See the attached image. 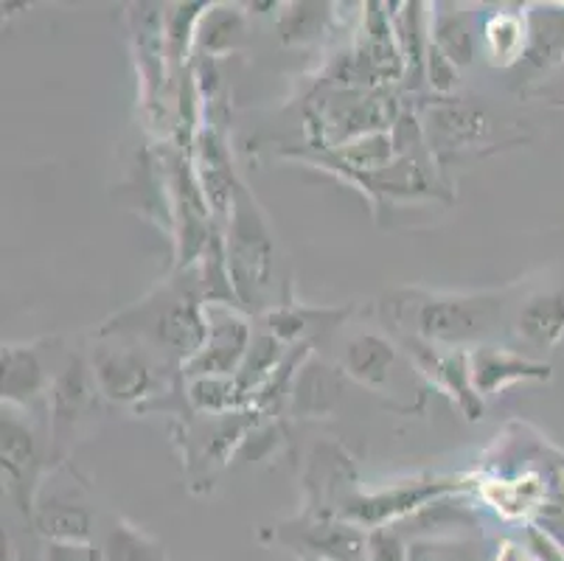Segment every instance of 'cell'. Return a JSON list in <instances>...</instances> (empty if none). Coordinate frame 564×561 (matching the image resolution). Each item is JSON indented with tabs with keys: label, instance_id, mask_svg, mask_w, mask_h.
I'll list each match as a JSON object with an SVG mask.
<instances>
[{
	"label": "cell",
	"instance_id": "obj_1",
	"mask_svg": "<svg viewBox=\"0 0 564 561\" xmlns=\"http://www.w3.org/2000/svg\"><path fill=\"white\" fill-rule=\"evenodd\" d=\"M500 292H475V295H444V292L404 290L388 298L384 312L391 315L408 337L424 339L430 346H486L502 321Z\"/></svg>",
	"mask_w": 564,
	"mask_h": 561
},
{
	"label": "cell",
	"instance_id": "obj_2",
	"mask_svg": "<svg viewBox=\"0 0 564 561\" xmlns=\"http://www.w3.org/2000/svg\"><path fill=\"white\" fill-rule=\"evenodd\" d=\"M143 334L169 354L181 357L183 365L199 354L208 337L205 321V298L197 292V284H169L152 292L138 306L127 309L124 315L107 323L101 334Z\"/></svg>",
	"mask_w": 564,
	"mask_h": 561
},
{
	"label": "cell",
	"instance_id": "obj_3",
	"mask_svg": "<svg viewBox=\"0 0 564 561\" xmlns=\"http://www.w3.org/2000/svg\"><path fill=\"white\" fill-rule=\"evenodd\" d=\"M230 236H228V278H234V290L242 301H250L259 290L270 284L273 272V241L267 236L264 223L253 199L245 188L234 192L230 205Z\"/></svg>",
	"mask_w": 564,
	"mask_h": 561
},
{
	"label": "cell",
	"instance_id": "obj_4",
	"mask_svg": "<svg viewBox=\"0 0 564 561\" xmlns=\"http://www.w3.org/2000/svg\"><path fill=\"white\" fill-rule=\"evenodd\" d=\"M205 321H208V337L197 357L183 365L186 377H236V370L242 368L245 354L253 343L248 317L223 301L205 303Z\"/></svg>",
	"mask_w": 564,
	"mask_h": 561
},
{
	"label": "cell",
	"instance_id": "obj_5",
	"mask_svg": "<svg viewBox=\"0 0 564 561\" xmlns=\"http://www.w3.org/2000/svg\"><path fill=\"white\" fill-rule=\"evenodd\" d=\"M99 385H96L94 368L82 357H68L65 365L54 374L48 390V413H51V439L54 450L59 452L74 439L79 421L94 408Z\"/></svg>",
	"mask_w": 564,
	"mask_h": 561
},
{
	"label": "cell",
	"instance_id": "obj_6",
	"mask_svg": "<svg viewBox=\"0 0 564 561\" xmlns=\"http://www.w3.org/2000/svg\"><path fill=\"white\" fill-rule=\"evenodd\" d=\"M94 377L99 393L116 404H135L155 390V368L150 357L135 348L101 346L94 352Z\"/></svg>",
	"mask_w": 564,
	"mask_h": 561
},
{
	"label": "cell",
	"instance_id": "obj_7",
	"mask_svg": "<svg viewBox=\"0 0 564 561\" xmlns=\"http://www.w3.org/2000/svg\"><path fill=\"white\" fill-rule=\"evenodd\" d=\"M455 483L433 481V483H413V486H399L391 492L379 494H366V497H357V500L348 503L343 508V519L357 528H384L388 522L399 517H408L415 508L427 506L435 497H444L447 492H455Z\"/></svg>",
	"mask_w": 564,
	"mask_h": 561
},
{
	"label": "cell",
	"instance_id": "obj_8",
	"mask_svg": "<svg viewBox=\"0 0 564 561\" xmlns=\"http://www.w3.org/2000/svg\"><path fill=\"white\" fill-rule=\"evenodd\" d=\"M471 385L478 396H495L517 382H547L551 368L500 346H478L469 352Z\"/></svg>",
	"mask_w": 564,
	"mask_h": 561
},
{
	"label": "cell",
	"instance_id": "obj_9",
	"mask_svg": "<svg viewBox=\"0 0 564 561\" xmlns=\"http://www.w3.org/2000/svg\"><path fill=\"white\" fill-rule=\"evenodd\" d=\"M3 441H0V461H3V477L18 497L20 511L34 514L37 503L32 500V488L37 481V444L32 430L12 413H3Z\"/></svg>",
	"mask_w": 564,
	"mask_h": 561
},
{
	"label": "cell",
	"instance_id": "obj_10",
	"mask_svg": "<svg viewBox=\"0 0 564 561\" xmlns=\"http://www.w3.org/2000/svg\"><path fill=\"white\" fill-rule=\"evenodd\" d=\"M0 370V396L7 404H32L37 396L48 393L54 382L43 357L32 346H3Z\"/></svg>",
	"mask_w": 564,
	"mask_h": 561
},
{
	"label": "cell",
	"instance_id": "obj_11",
	"mask_svg": "<svg viewBox=\"0 0 564 561\" xmlns=\"http://www.w3.org/2000/svg\"><path fill=\"white\" fill-rule=\"evenodd\" d=\"M393 363H397V348L391 339L379 337V334H357L354 339H348L346 352H343V370L373 390L388 385Z\"/></svg>",
	"mask_w": 564,
	"mask_h": 561
},
{
	"label": "cell",
	"instance_id": "obj_12",
	"mask_svg": "<svg viewBox=\"0 0 564 561\" xmlns=\"http://www.w3.org/2000/svg\"><path fill=\"white\" fill-rule=\"evenodd\" d=\"M517 332L528 346L551 352L564 337V292H540L525 301L517 315Z\"/></svg>",
	"mask_w": 564,
	"mask_h": 561
},
{
	"label": "cell",
	"instance_id": "obj_13",
	"mask_svg": "<svg viewBox=\"0 0 564 561\" xmlns=\"http://www.w3.org/2000/svg\"><path fill=\"white\" fill-rule=\"evenodd\" d=\"M340 399V377L326 363H304L292 385V408L301 416H326Z\"/></svg>",
	"mask_w": 564,
	"mask_h": 561
},
{
	"label": "cell",
	"instance_id": "obj_14",
	"mask_svg": "<svg viewBox=\"0 0 564 561\" xmlns=\"http://www.w3.org/2000/svg\"><path fill=\"white\" fill-rule=\"evenodd\" d=\"M34 525L48 542H90L94 533V514L82 503L43 500L34 506Z\"/></svg>",
	"mask_w": 564,
	"mask_h": 561
},
{
	"label": "cell",
	"instance_id": "obj_15",
	"mask_svg": "<svg viewBox=\"0 0 564 561\" xmlns=\"http://www.w3.org/2000/svg\"><path fill=\"white\" fill-rule=\"evenodd\" d=\"M522 60L533 71H551L564 62V12L536 9L528 12V48Z\"/></svg>",
	"mask_w": 564,
	"mask_h": 561
},
{
	"label": "cell",
	"instance_id": "obj_16",
	"mask_svg": "<svg viewBox=\"0 0 564 561\" xmlns=\"http://www.w3.org/2000/svg\"><path fill=\"white\" fill-rule=\"evenodd\" d=\"M348 309H310V306H299V303H286V306L275 309L270 315L264 317V332H270L273 337H279L281 343H306L304 337L315 332H326V328L337 326L340 321H346Z\"/></svg>",
	"mask_w": 564,
	"mask_h": 561
},
{
	"label": "cell",
	"instance_id": "obj_17",
	"mask_svg": "<svg viewBox=\"0 0 564 561\" xmlns=\"http://www.w3.org/2000/svg\"><path fill=\"white\" fill-rule=\"evenodd\" d=\"M430 132L444 147H469L489 132V121L484 110L466 101H444L430 110Z\"/></svg>",
	"mask_w": 564,
	"mask_h": 561
},
{
	"label": "cell",
	"instance_id": "obj_18",
	"mask_svg": "<svg viewBox=\"0 0 564 561\" xmlns=\"http://www.w3.org/2000/svg\"><path fill=\"white\" fill-rule=\"evenodd\" d=\"M484 45L491 65L511 68L525 56L528 48V14L495 12L484 25Z\"/></svg>",
	"mask_w": 564,
	"mask_h": 561
},
{
	"label": "cell",
	"instance_id": "obj_19",
	"mask_svg": "<svg viewBox=\"0 0 564 561\" xmlns=\"http://www.w3.org/2000/svg\"><path fill=\"white\" fill-rule=\"evenodd\" d=\"M281 346L284 343L279 337H273L270 332L256 334L253 343H250L242 368L236 370V382L250 396V401H253V393H259L270 382V377L279 370V365L284 363L286 352Z\"/></svg>",
	"mask_w": 564,
	"mask_h": 561
},
{
	"label": "cell",
	"instance_id": "obj_20",
	"mask_svg": "<svg viewBox=\"0 0 564 561\" xmlns=\"http://www.w3.org/2000/svg\"><path fill=\"white\" fill-rule=\"evenodd\" d=\"M427 40L449 62H455L458 68L469 65L475 60V48H478V43H475V29L466 20V14L460 12H435Z\"/></svg>",
	"mask_w": 564,
	"mask_h": 561
},
{
	"label": "cell",
	"instance_id": "obj_21",
	"mask_svg": "<svg viewBox=\"0 0 564 561\" xmlns=\"http://www.w3.org/2000/svg\"><path fill=\"white\" fill-rule=\"evenodd\" d=\"M484 500L495 506L502 517L520 519L545 500V483L536 475H525L520 481H497L484 488Z\"/></svg>",
	"mask_w": 564,
	"mask_h": 561
},
{
	"label": "cell",
	"instance_id": "obj_22",
	"mask_svg": "<svg viewBox=\"0 0 564 561\" xmlns=\"http://www.w3.org/2000/svg\"><path fill=\"white\" fill-rule=\"evenodd\" d=\"M105 561H169V555L163 544L141 528L116 522L105 539Z\"/></svg>",
	"mask_w": 564,
	"mask_h": 561
},
{
	"label": "cell",
	"instance_id": "obj_23",
	"mask_svg": "<svg viewBox=\"0 0 564 561\" xmlns=\"http://www.w3.org/2000/svg\"><path fill=\"white\" fill-rule=\"evenodd\" d=\"M188 399L205 413H230L242 408L250 396L239 388L236 377H197L188 385Z\"/></svg>",
	"mask_w": 564,
	"mask_h": 561
},
{
	"label": "cell",
	"instance_id": "obj_24",
	"mask_svg": "<svg viewBox=\"0 0 564 561\" xmlns=\"http://www.w3.org/2000/svg\"><path fill=\"white\" fill-rule=\"evenodd\" d=\"M329 3H290L279 18V34L290 45H306L317 40L329 23Z\"/></svg>",
	"mask_w": 564,
	"mask_h": 561
},
{
	"label": "cell",
	"instance_id": "obj_25",
	"mask_svg": "<svg viewBox=\"0 0 564 561\" xmlns=\"http://www.w3.org/2000/svg\"><path fill=\"white\" fill-rule=\"evenodd\" d=\"M393 136L388 132H371V136L354 138L346 141L340 149V158L346 166L357 169V172L379 174L393 163Z\"/></svg>",
	"mask_w": 564,
	"mask_h": 561
},
{
	"label": "cell",
	"instance_id": "obj_26",
	"mask_svg": "<svg viewBox=\"0 0 564 561\" xmlns=\"http://www.w3.org/2000/svg\"><path fill=\"white\" fill-rule=\"evenodd\" d=\"M245 25L242 14L236 9H214L203 18V25L197 29V40L205 51L212 54H225L234 51L236 45L242 43Z\"/></svg>",
	"mask_w": 564,
	"mask_h": 561
},
{
	"label": "cell",
	"instance_id": "obj_27",
	"mask_svg": "<svg viewBox=\"0 0 564 561\" xmlns=\"http://www.w3.org/2000/svg\"><path fill=\"white\" fill-rule=\"evenodd\" d=\"M424 71H427V82L433 90L449 93L458 87V65L449 62L447 56L441 54L433 43L427 45V56H424Z\"/></svg>",
	"mask_w": 564,
	"mask_h": 561
},
{
	"label": "cell",
	"instance_id": "obj_28",
	"mask_svg": "<svg viewBox=\"0 0 564 561\" xmlns=\"http://www.w3.org/2000/svg\"><path fill=\"white\" fill-rule=\"evenodd\" d=\"M368 561H410V553L397 533L377 528L368 531Z\"/></svg>",
	"mask_w": 564,
	"mask_h": 561
},
{
	"label": "cell",
	"instance_id": "obj_29",
	"mask_svg": "<svg viewBox=\"0 0 564 561\" xmlns=\"http://www.w3.org/2000/svg\"><path fill=\"white\" fill-rule=\"evenodd\" d=\"M525 548L536 561H564V544L558 542L556 533L545 531L540 525H528Z\"/></svg>",
	"mask_w": 564,
	"mask_h": 561
},
{
	"label": "cell",
	"instance_id": "obj_30",
	"mask_svg": "<svg viewBox=\"0 0 564 561\" xmlns=\"http://www.w3.org/2000/svg\"><path fill=\"white\" fill-rule=\"evenodd\" d=\"M43 561H105V550L90 542H48Z\"/></svg>",
	"mask_w": 564,
	"mask_h": 561
},
{
	"label": "cell",
	"instance_id": "obj_31",
	"mask_svg": "<svg viewBox=\"0 0 564 561\" xmlns=\"http://www.w3.org/2000/svg\"><path fill=\"white\" fill-rule=\"evenodd\" d=\"M410 561H466L464 555H449L444 548H433V544H415L410 550Z\"/></svg>",
	"mask_w": 564,
	"mask_h": 561
},
{
	"label": "cell",
	"instance_id": "obj_32",
	"mask_svg": "<svg viewBox=\"0 0 564 561\" xmlns=\"http://www.w3.org/2000/svg\"><path fill=\"white\" fill-rule=\"evenodd\" d=\"M497 561H536L531 555V550L522 548L520 542H502L497 550Z\"/></svg>",
	"mask_w": 564,
	"mask_h": 561
},
{
	"label": "cell",
	"instance_id": "obj_33",
	"mask_svg": "<svg viewBox=\"0 0 564 561\" xmlns=\"http://www.w3.org/2000/svg\"><path fill=\"white\" fill-rule=\"evenodd\" d=\"M3 561H14V548L9 542V537H3Z\"/></svg>",
	"mask_w": 564,
	"mask_h": 561
},
{
	"label": "cell",
	"instance_id": "obj_34",
	"mask_svg": "<svg viewBox=\"0 0 564 561\" xmlns=\"http://www.w3.org/2000/svg\"><path fill=\"white\" fill-rule=\"evenodd\" d=\"M558 542H562V544H564V539H558Z\"/></svg>",
	"mask_w": 564,
	"mask_h": 561
},
{
	"label": "cell",
	"instance_id": "obj_35",
	"mask_svg": "<svg viewBox=\"0 0 564 561\" xmlns=\"http://www.w3.org/2000/svg\"><path fill=\"white\" fill-rule=\"evenodd\" d=\"M562 466H564V457H562Z\"/></svg>",
	"mask_w": 564,
	"mask_h": 561
},
{
	"label": "cell",
	"instance_id": "obj_36",
	"mask_svg": "<svg viewBox=\"0 0 564 561\" xmlns=\"http://www.w3.org/2000/svg\"><path fill=\"white\" fill-rule=\"evenodd\" d=\"M558 105H564V101H558Z\"/></svg>",
	"mask_w": 564,
	"mask_h": 561
}]
</instances>
